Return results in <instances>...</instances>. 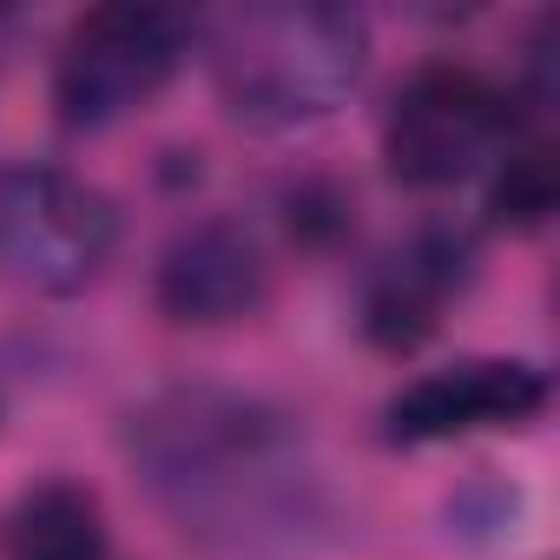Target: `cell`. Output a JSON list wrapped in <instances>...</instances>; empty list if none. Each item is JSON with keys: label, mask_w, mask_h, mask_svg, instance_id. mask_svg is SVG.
Segmentation results:
<instances>
[{"label": "cell", "mask_w": 560, "mask_h": 560, "mask_svg": "<svg viewBox=\"0 0 560 560\" xmlns=\"http://www.w3.org/2000/svg\"><path fill=\"white\" fill-rule=\"evenodd\" d=\"M126 455L185 540L218 553L298 547L324 514L304 429L237 389H159L126 416Z\"/></svg>", "instance_id": "obj_1"}, {"label": "cell", "mask_w": 560, "mask_h": 560, "mask_svg": "<svg viewBox=\"0 0 560 560\" xmlns=\"http://www.w3.org/2000/svg\"><path fill=\"white\" fill-rule=\"evenodd\" d=\"M370 67V21L330 0L237 8L211 27V86L231 119L257 132H298L330 119Z\"/></svg>", "instance_id": "obj_2"}, {"label": "cell", "mask_w": 560, "mask_h": 560, "mask_svg": "<svg viewBox=\"0 0 560 560\" xmlns=\"http://www.w3.org/2000/svg\"><path fill=\"white\" fill-rule=\"evenodd\" d=\"M521 100L494 86L475 67L435 60L402 80V93L383 113V165L409 191H448L475 172H488L514 145Z\"/></svg>", "instance_id": "obj_3"}, {"label": "cell", "mask_w": 560, "mask_h": 560, "mask_svg": "<svg viewBox=\"0 0 560 560\" xmlns=\"http://www.w3.org/2000/svg\"><path fill=\"white\" fill-rule=\"evenodd\" d=\"M191 21L172 8H93L67 27L54 54V113L67 132H106L145 113L185 67Z\"/></svg>", "instance_id": "obj_4"}, {"label": "cell", "mask_w": 560, "mask_h": 560, "mask_svg": "<svg viewBox=\"0 0 560 560\" xmlns=\"http://www.w3.org/2000/svg\"><path fill=\"white\" fill-rule=\"evenodd\" d=\"M119 244V211L100 185L60 165L0 172V277L34 298H80Z\"/></svg>", "instance_id": "obj_5"}, {"label": "cell", "mask_w": 560, "mask_h": 560, "mask_svg": "<svg viewBox=\"0 0 560 560\" xmlns=\"http://www.w3.org/2000/svg\"><path fill=\"white\" fill-rule=\"evenodd\" d=\"M547 409V370L527 357H462L416 383H402L383 409V435L396 448L462 442L488 429H521Z\"/></svg>", "instance_id": "obj_6"}, {"label": "cell", "mask_w": 560, "mask_h": 560, "mask_svg": "<svg viewBox=\"0 0 560 560\" xmlns=\"http://www.w3.org/2000/svg\"><path fill=\"white\" fill-rule=\"evenodd\" d=\"M152 298L172 324L218 330L237 317H257L270 298V257L250 224L237 218H198L159 250Z\"/></svg>", "instance_id": "obj_7"}, {"label": "cell", "mask_w": 560, "mask_h": 560, "mask_svg": "<svg viewBox=\"0 0 560 560\" xmlns=\"http://www.w3.org/2000/svg\"><path fill=\"white\" fill-rule=\"evenodd\" d=\"M475 284V244L448 224H422L363 277V337L376 350H416L442 330L448 304Z\"/></svg>", "instance_id": "obj_8"}, {"label": "cell", "mask_w": 560, "mask_h": 560, "mask_svg": "<svg viewBox=\"0 0 560 560\" xmlns=\"http://www.w3.org/2000/svg\"><path fill=\"white\" fill-rule=\"evenodd\" d=\"M8 560H113L106 508L86 481H34L8 508Z\"/></svg>", "instance_id": "obj_9"}, {"label": "cell", "mask_w": 560, "mask_h": 560, "mask_svg": "<svg viewBox=\"0 0 560 560\" xmlns=\"http://www.w3.org/2000/svg\"><path fill=\"white\" fill-rule=\"evenodd\" d=\"M560 205V165H553V145L547 139H527V145H508L494 159V178H488V224L501 231H540Z\"/></svg>", "instance_id": "obj_10"}]
</instances>
